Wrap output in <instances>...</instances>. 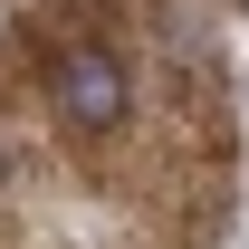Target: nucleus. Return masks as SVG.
<instances>
[{
  "label": "nucleus",
  "mask_w": 249,
  "mask_h": 249,
  "mask_svg": "<svg viewBox=\"0 0 249 249\" xmlns=\"http://www.w3.org/2000/svg\"><path fill=\"white\" fill-rule=\"evenodd\" d=\"M124 106H134V87H124V67L106 58V48H67L58 58V115L67 124L106 134V124H124Z\"/></svg>",
  "instance_id": "f257e3e1"
}]
</instances>
